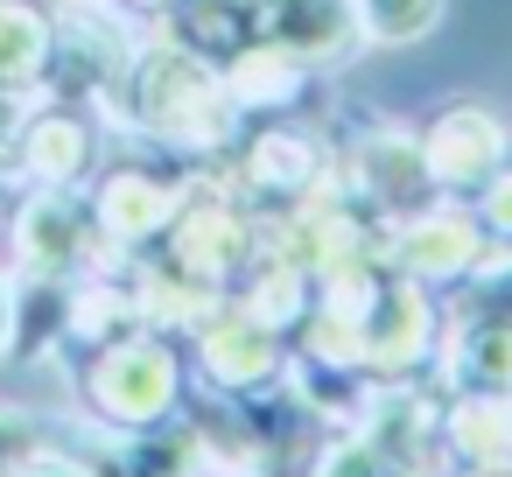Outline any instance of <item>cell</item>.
Masks as SVG:
<instances>
[{
    "mask_svg": "<svg viewBox=\"0 0 512 477\" xmlns=\"http://www.w3.org/2000/svg\"><path fill=\"white\" fill-rule=\"evenodd\" d=\"M43 477H71V470H43Z\"/></svg>",
    "mask_w": 512,
    "mask_h": 477,
    "instance_id": "cell-5",
    "label": "cell"
},
{
    "mask_svg": "<svg viewBox=\"0 0 512 477\" xmlns=\"http://www.w3.org/2000/svg\"><path fill=\"white\" fill-rule=\"evenodd\" d=\"M0 337H8V295H0Z\"/></svg>",
    "mask_w": 512,
    "mask_h": 477,
    "instance_id": "cell-4",
    "label": "cell"
},
{
    "mask_svg": "<svg viewBox=\"0 0 512 477\" xmlns=\"http://www.w3.org/2000/svg\"><path fill=\"white\" fill-rule=\"evenodd\" d=\"M435 15V0H372V29L379 36H421Z\"/></svg>",
    "mask_w": 512,
    "mask_h": 477,
    "instance_id": "cell-2",
    "label": "cell"
},
{
    "mask_svg": "<svg viewBox=\"0 0 512 477\" xmlns=\"http://www.w3.org/2000/svg\"><path fill=\"white\" fill-rule=\"evenodd\" d=\"M29 456H36V435H29V421H22V414H0V477H15Z\"/></svg>",
    "mask_w": 512,
    "mask_h": 477,
    "instance_id": "cell-3",
    "label": "cell"
},
{
    "mask_svg": "<svg viewBox=\"0 0 512 477\" xmlns=\"http://www.w3.org/2000/svg\"><path fill=\"white\" fill-rule=\"evenodd\" d=\"M92 393H99V407H106L113 421H155V414L176 400V365H169L162 351H120V358L99 365Z\"/></svg>",
    "mask_w": 512,
    "mask_h": 477,
    "instance_id": "cell-1",
    "label": "cell"
}]
</instances>
